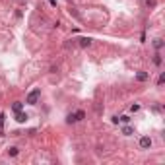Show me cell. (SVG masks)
Here are the masks:
<instances>
[{
	"label": "cell",
	"mask_w": 165,
	"mask_h": 165,
	"mask_svg": "<svg viewBox=\"0 0 165 165\" xmlns=\"http://www.w3.org/2000/svg\"><path fill=\"white\" fill-rule=\"evenodd\" d=\"M39 97H41V89H39V88H35V89H31V91L27 93L26 103H27V105H37Z\"/></svg>",
	"instance_id": "1"
},
{
	"label": "cell",
	"mask_w": 165,
	"mask_h": 165,
	"mask_svg": "<svg viewBox=\"0 0 165 165\" xmlns=\"http://www.w3.org/2000/svg\"><path fill=\"white\" fill-rule=\"evenodd\" d=\"M140 148H142V150H150V148H152V138H150V136H142V138H140Z\"/></svg>",
	"instance_id": "2"
},
{
	"label": "cell",
	"mask_w": 165,
	"mask_h": 165,
	"mask_svg": "<svg viewBox=\"0 0 165 165\" xmlns=\"http://www.w3.org/2000/svg\"><path fill=\"white\" fill-rule=\"evenodd\" d=\"M27 119H29V115H27V113H21V111H18V113H16V121H18L19 124L27 122Z\"/></svg>",
	"instance_id": "3"
},
{
	"label": "cell",
	"mask_w": 165,
	"mask_h": 165,
	"mask_svg": "<svg viewBox=\"0 0 165 165\" xmlns=\"http://www.w3.org/2000/svg\"><path fill=\"white\" fill-rule=\"evenodd\" d=\"M148 78H150V74H148V72H144V70H140L138 74H136V82H146Z\"/></svg>",
	"instance_id": "4"
},
{
	"label": "cell",
	"mask_w": 165,
	"mask_h": 165,
	"mask_svg": "<svg viewBox=\"0 0 165 165\" xmlns=\"http://www.w3.org/2000/svg\"><path fill=\"white\" fill-rule=\"evenodd\" d=\"M78 45H80V47H89V45H91V39L89 37H80L78 39Z\"/></svg>",
	"instance_id": "5"
},
{
	"label": "cell",
	"mask_w": 165,
	"mask_h": 165,
	"mask_svg": "<svg viewBox=\"0 0 165 165\" xmlns=\"http://www.w3.org/2000/svg\"><path fill=\"white\" fill-rule=\"evenodd\" d=\"M122 134H124V136H132V134H134V128L128 126V124H124V126H122Z\"/></svg>",
	"instance_id": "6"
},
{
	"label": "cell",
	"mask_w": 165,
	"mask_h": 165,
	"mask_svg": "<svg viewBox=\"0 0 165 165\" xmlns=\"http://www.w3.org/2000/svg\"><path fill=\"white\" fill-rule=\"evenodd\" d=\"M66 122H68V124H74V122H78V119H76V113H70L68 117H66Z\"/></svg>",
	"instance_id": "7"
},
{
	"label": "cell",
	"mask_w": 165,
	"mask_h": 165,
	"mask_svg": "<svg viewBox=\"0 0 165 165\" xmlns=\"http://www.w3.org/2000/svg\"><path fill=\"white\" fill-rule=\"evenodd\" d=\"M18 153H19V150H18V148H8V155H10V157H16V155H18Z\"/></svg>",
	"instance_id": "8"
},
{
	"label": "cell",
	"mask_w": 165,
	"mask_h": 165,
	"mask_svg": "<svg viewBox=\"0 0 165 165\" xmlns=\"http://www.w3.org/2000/svg\"><path fill=\"white\" fill-rule=\"evenodd\" d=\"M21 107H23V103H21V101H16L12 105V111H14V113H18V111H21Z\"/></svg>",
	"instance_id": "9"
},
{
	"label": "cell",
	"mask_w": 165,
	"mask_h": 165,
	"mask_svg": "<svg viewBox=\"0 0 165 165\" xmlns=\"http://www.w3.org/2000/svg\"><path fill=\"white\" fill-rule=\"evenodd\" d=\"M153 47H155V49H161V47H163V41H161V39H155V41H153Z\"/></svg>",
	"instance_id": "10"
},
{
	"label": "cell",
	"mask_w": 165,
	"mask_h": 165,
	"mask_svg": "<svg viewBox=\"0 0 165 165\" xmlns=\"http://www.w3.org/2000/svg\"><path fill=\"white\" fill-rule=\"evenodd\" d=\"M76 119H78V121H84V119H86V113H84V111H78V113H76Z\"/></svg>",
	"instance_id": "11"
},
{
	"label": "cell",
	"mask_w": 165,
	"mask_h": 165,
	"mask_svg": "<svg viewBox=\"0 0 165 165\" xmlns=\"http://www.w3.org/2000/svg\"><path fill=\"white\" fill-rule=\"evenodd\" d=\"M119 121H121V122H124V124H128V122H130V117H128V115H122V117L119 119Z\"/></svg>",
	"instance_id": "12"
},
{
	"label": "cell",
	"mask_w": 165,
	"mask_h": 165,
	"mask_svg": "<svg viewBox=\"0 0 165 165\" xmlns=\"http://www.w3.org/2000/svg\"><path fill=\"white\" fill-rule=\"evenodd\" d=\"M153 64H155V66H159V64H161V55H155V58H153Z\"/></svg>",
	"instance_id": "13"
},
{
	"label": "cell",
	"mask_w": 165,
	"mask_h": 165,
	"mask_svg": "<svg viewBox=\"0 0 165 165\" xmlns=\"http://www.w3.org/2000/svg\"><path fill=\"white\" fill-rule=\"evenodd\" d=\"M130 111H132V113H138V111H140V105H138V103H134L132 107H130Z\"/></svg>",
	"instance_id": "14"
},
{
	"label": "cell",
	"mask_w": 165,
	"mask_h": 165,
	"mask_svg": "<svg viewBox=\"0 0 165 165\" xmlns=\"http://www.w3.org/2000/svg\"><path fill=\"white\" fill-rule=\"evenodd\" d=\"M146 4H148V6H150V8H153V6H155V4H157V2H155V0H146Z\"/></svg>",
	"instance_id": "15"
},
{
	"label": "cell",
	"mask_w": 165,
	"mask_h": 165,
	"mask_svg": "<svg viewBox=\"0 0 165 165\" xmlns=\"http://www.w3.org/2000/svg\"><path fill=\"white\" fill-rule=\"evenodd\" d=\"M165 82V74H161V76H159V80H157V84H159V86H161V84H163Z\"/></svg>",
	"instance_id": "16"
},
{
	"label": "cell",
	"mask_w": 165,
	"mask_h": 165,
	"mask_svg": "<svg viewBox=\"0 0 165 165\" xmlns=\"http://www.w3.org/2000/svg\"><path fill=\"white\" fill-rule=\"evenodd\" d=\"M49 4H51L52 8H57V4H58V0H49Z\"/></svg>",
	"instance_id": "17"
}]
</instances>
